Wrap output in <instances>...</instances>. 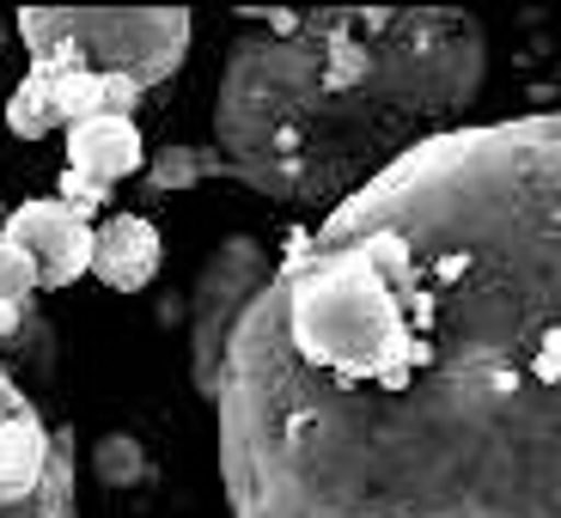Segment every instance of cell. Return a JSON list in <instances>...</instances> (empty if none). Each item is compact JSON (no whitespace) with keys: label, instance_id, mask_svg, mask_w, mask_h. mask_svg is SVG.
<instances>
[{"label":"cell","instance_id":"obj_9","mask_svg":"<svg viewBox=\"0 0 561 518\" xmlns=\"http://www.w3.org/2000/svg\"><path fill=\"white\" fill-rule=\"evenodd\" d=\"M202 177H226V159L214 153V147H165V153L153 159V171H147L153 189H190V183H202Z\"/></svg>","mask_w":561,"mask_h":518},{"label":"cell","instance_id":"obj_7","mask_svg":"<svg viewBox=\"0 0 561 518\" xmlns=\"http://www.w3.org/2000/svg\"><path fill=\"white\" fill-rule=\"evenodd\" d=\"M85 275H99L104 287H116V293H140V287L159 275V232H153V220L116 214V220L92 226V263H85Z\"/></svg>","mask_w":561,"mask_h":518},{"label":"cell","instance_id":"obj_5","mask_svg":"<svg viewBox=\"0 0 561 518\" xmlns=\"http://www.w3.org/2000/svg\"><path fill=\"white\" fill-rule=\"evenodd\" d=\"M263 280H268V251L256 239H226L196 280V299H190V360H196V391L208 403H214V384H220L226 336H232V323L244 318V306H251V293Z\"/></svg>","mask_w":561,"mask_h":518},{"label":"cell","instance_id":"obj_2","mask_svg":"<svg viewBox=\"0 0 561 518\" xmlns=\"http://www.w3.org/2000/svg\"><path fill=\"white\" fill-rule=\"evenodd\" d=\"M226 49L214 153L226 177L287 208H336L391 159L446 135L489 73V37L458 7L256 13Z\"/></svg>","mask_w":561,"mask_h":518},{"label":"cell","instance_id":"obj_4","mask_svg":"<svg viewBox=\"0 0 561 518\" xmlns=\"http://www.w3.org/2000/svg\"><path fill=\"white\" fill-rule=\"evenodd\" d=\"M0 518H80L73 439L56 434L0 360Z\"/></svg>","mask_w":561,"mask_h":518},{"label":"cell","instance_id":"obj_12","mask_svg":"<svg viewBox=\"0 0 561 518\" xmlns=\"http://www.w3.org/2000/svg\"><path fill=\"white\" fill-rule=\"evenodd\" d=\"M31 293H37V268H31V256L19 251V244L0 239V306H31Z\"/></svg>","mask_w":561,"mask_h":518},{"label":"cell","instance_id":"obj_10","mask_svg":"<svg viewBox=\"0 0 561 518\" xmlns=\"http://www.w3.org/2000/svg\"><path fill=\"white\" fill-rule=\"evenodd\" d=\"M92 470H99L104 488H135V482H147V451L128 434H104L92 446Z\"/></svg>","mask_w":561,"mask_h":518},{"label":"cell","instance_id":"obj_15","mask_svg":"<svg viewBox=\"0 0 561 518\" xmlns=\"http://www.w3.org/2000/svg\"><path fill=\"white\" fill-rule=\"evenodd\" d=\"M0 226H7V202H0Z\"/></svg>","mask_w":561,"mask_h":518},{"label":"cell","instance_id":"obj_1","mask_svg":"<svg viewBox=\"0 0 561 518\" xmlns=\"http://www.w3.org/2000/svg\"><path fill=\"white\" fill-rule=\"evenodd\" d=\"M214 408L232 518H561V116L427 135L299 226Z\"/></svg>","mask_w":561,"mask_h":518},{"label":"cell","instance_id":"obj_8","mask_svg":"<svg viewBox=\"0 0 561 518\" xmlns=\"http://www.w3.org/2000/svg\"><path fill=\"white\" fill-rule=\"evenodd\" d=\"M68 165L85 171L92 183L116 189L123 177H135L147 165V147H140V128L123 116H92V123L68 128Z\"/></svg>","mask_w":561,"mask_h":518},{"label":"cell","instance_id":"obj_6","mask_svg":"<svg viewBox=\"0 0 561 518\" xmlns=\"http://www.w3.org/2000/svg\"><path fill=\"white\" fill-rule=\"evenodd\" d=\"M0 239L19 244L37 268V287H73L92 263V220H80L73 208L49 202H25V208H7Z\"/></svg>","mask_w":561,"mask_h":518},{"label":"cell","instance_id":"obj_14","mask_svg":"<svg viewBox=\"0 0 561 518\" xmlns=\"http://www.w3.org/2000/svg\"><path fill=\"white\" fill-rule=\"evenodd\" d=\"M25 323H31V306H0V348H7Z\"/></svg>","mask_w":561,"mask_h":518},{"label":"cell","instance_id":"obj_3","mask_svg":"<svg viewBox=\"0 0 561 518\" xmlns=\"http://www.w3.org/2000/svg\"><path fill=\"white\" fill-rule=\"evenodd\" d=\"M31 68H80L92 80L159 85L190 56L183 7H25L19 13Z\"/></svg>","mask_w":561,"mask_h":518},{"label":"cell","instance_id":"obj_13","mask_svg":"<svg viewBox=\"0 0 561 518\" xmlns=\"http://www.w3.org/2000/svg\"><path fill=\"white\" fill-rule=\"evenodd\" d=\"M61 208H73V214H80V220H92V214H99L104 208V202H111V189H104V183H92V177H85V171H61Z\"/></svg>","mask_w":561,"mask_h":518},{"label":"cell","instance_id":"obj_11","mask_svg":"<svg viewBox=\"0 0 561 518\" xmlns=\"http://www.w3.org/2000/svg\"><path fill=\"white\" fill-rule=\"evenodd\" d=\"M7 128H13L19 140H43L49 128H56V111H49V92H43L37 73H25L19 92L7 99Z\"/></svg>","mask_w":561,"mask_h":518}]
</instances>
